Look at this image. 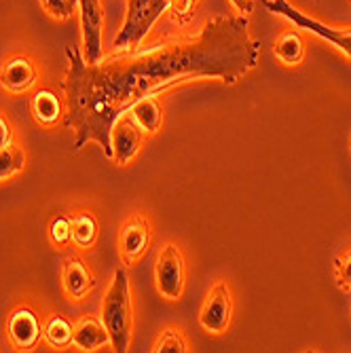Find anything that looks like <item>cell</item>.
<instances>
[{"label": "cell", "mask_w": 351, "mask_h": 353, "mask_svg": "<svg viewBox=\"0 0 351 353\" xmlns=\"http://www.w3.org/2000/svg\"><path fill=\"white\" fill-rule=\"evenodd\" d=\"M41 3L53 19H70L79 7V0H41Z\"/></svg>", "instance_id": "cell-23"}, {"label": "cell", "mask_w": 351, "mask_h": 353, "mask_svg": "<svg viewBox=\"0 0 351 353\" xmlns=\"http://www.w3.org/2000/svg\"><path fill=\"white\" fill-rule=\"evenodd\" d=\"M148 243H150V227L144 216H134L121 227L119 250L125 263H136L138 259H142Z\"/></svg>", "instance_id": "cell-9"}, {"label": "cell", "mask_w": 351, "mask_h": 353, "mask_svg": "<svg viewBox=\"0 0 351 353\" xmlns=\"http://www.w3.org/2000/svg\"><path fill=\"white\" fill-rule=\"evenodd\" d=\"M233 317V299L225 281H218L208 292L203 307L199 311V324L210 334H222L231 326Z\"/></svg>", "instance_id": "cell-6"}, {"label": "cell", "mask_w": 351, "mask_h": 353, "mask_svg": "<svg viewBox=\"0 0 351 353\" xmlns=\"http://www.w3.org/2000/svg\"><path fill=\"white\" fill-rule=\"evenodd\" d=\"M37 83V68L30 57L17 55L5 61L0 70V85L11 93H23Z\"/></svg>", "instance_id": "cell-11"}, {"label": "cell", "mask_w": 351, "mask_h": 353, "mask_svg": "<svg viewBox=\"0 0 351 353\" xmlns=\"http://www.w3.org/2000/svg\"><path fill=\"white\" fill-rule=\"evenodd\" d=\"M30 106H32V117H34V121L45 125V127H53L61 119V114H63L59 98L53 91H49V89L37 91Z\"/></svg>", "instance_id": "cell-16"}, {"label": "cell", "mask_w": 351, "mask_h": 353, "mask_svg": "<svg viewBox=\"0 0 351 353\" xmlns=\"http://www.w3.org/2000/svg\"><path fill=\"white\" fill-rule=\"evenodd\" d=\"M349 148H351V136H349Z\"/></svg>", "instance_id": "cell-27"}, {"label": "cell", "mask_w": 351, "mask_h": 353, "mask_svg": "<svg viewBox=\"0 0 351 353\" xmlns=\"http://www.w3.org/2000/svg\"><path fill=\"white\" fill-rule=\"evenodd\" d=\"M315 3H320V0H315Z\"/></svg>", "instance_id": "cell-28"}, {"label": "cell", "mask_w": 351, "mask_h": 353, "mask_svg": "<svg viewBox=\"0 0 351 353\" xmlns=\"http://www.w3.org/2000/svg\"><path fill=\"white\" fill-rule=\"evenodd\" d=\"M72 343L83 349V351H95L104 345L110 343V334L104 326L102 319H95V317H85L79 322V326L74 328V339Z\"/></svg>", "instance_id": "cell-14"}, {"label": "cell", "mask_w": 351, "mask_h": 353, "mask_svg": "<svg viewBox=\"0 0 351 353\" xmlns=\"http://www.w3.org/2000/svg\"><path fill=\"white\" fill-rule=\"evenodd\" d=\"M81 9V32H83V47L85 61L98 63L102 59V34H104V11L100 0H79Z\"/></svg>", "instance_id": "cell-7"}, {"label": "cell", "mask_w": 351, "mask_h": 353, "mask_svg": "<svg viewBox=\"0 0 351 353\" xmlns=\"http://www.w3.org/2000/svg\"><path fill=\"white\" fill-rule=\"evenodd\" d=\"M43 336L55 349L68 347L72 343V339H74V326H72V322H70L68 317L55 313V315H51L47 322H45Z\"/></svg>", "instance_id": "cell-17"}, {"label": "cell", "mask_w": 351, "mask_h": 353, "mask_svg": "<svg viewBox=\"0 0 351 353\" xmlns=\"http://www.w3.org/2000/svg\"><path fill=\"white\" fill-rule=\"evenodd\" d=\"M49 237L55 245H66L72 241V218L57 214L49 222Z\"/></svg>", "instance_id": "cell-21"}, {"label": "cell", "mask_w": 351, "mask_h": 353, "mask_svg": "<svg viewBox=\"0 0 351 353\" xmlns=\"http://www.w3.org/2000/svg\"><path fill=\"white\" fill-rule=\"evenodd\" d=\"M170 9H172L170 0H130L127 3V17L123 21V28L114 37V47L119 51L138 49L150 34L152 26Z\"/></svg>", "instance_id": "cell-3"}, {"label": "cell", "mask_w": 351, "mask_h": 353, "mask_svg": "<svg viewBox=\"0 0 351 353\" xmlns=\"http://www.w3.org/2000/svg\"><path fill=\"white\" fill-rule=\"evenodd\" d=\"M275 57L283 66H299L305 57V41L299 30H283L273 43Z\"/></svg>", "instance_id": "cell-15"}, {"label": "cell", "mask_w": 351, "mask_h": 353, "mask_svg": "<svg viewBox=\"0 0 351 353\" xmlns=\"http://www.w3.org/2000/svg\"><path fill=\"white\" fill-rule=\"evenodd\" d=\"M152 351H157V353H186L188 345H186L184 336L180 334V330L168 328L161 332V336L157 339Z\"/></svg>", "instance_id": "cell-20"}, {"label": "cell", "mask_w": 351, "mask_h": 353, "mask_svg": "<svg viewBox=\"0 0 351 353\" xmlns=\"http://www.w3.org/2000/svg\"><path fill=\"white\" fill-rule=\"evenodd\" d=\"M170 3H172V15H174V19L180 21V23H184V21L190 19V15H193V11H195L199 0H170Z\"/></svg>", "instance_id": "cell-24"}, {"label": "cell", "mask_w": 351, "mask_h": 353, "mask_svg": "<svg viewBox=\"0 0 351 353\" xmlns=\"http://www.w3.org/2000/svg\"><path fill=\"white\" fill-rule=\"evenodd\" d=\"M263 5L269 13L279 15L283 19H288L294 23V28H303L311 34L320 37L324 41H328L330 45H334L341 53H345L351 59V28H332L326 26L322 21H317L309 15H305L303 11L294 9L288 0H263Z\"/></svg>", "instance_id": "cell-4"}, {"label": "cell", "mask_w": 351, "mask_h": 353, "mask_svg": "<svg viewBox=\"0 0 351 353\" xmlns=\"http://www.w3.org/2000/svg\"><path fill=\"white\" fill-rule=\"evenodd\" d=\"M130 119L140 127L144 134H157L163 125V108L159 104L157 95H148V98H142L140 102H136L130 108Z\"/></svg>", "instance_id": "cell-13"}, {"label": "cell", "mask_w": 351, "mask_h": 353, "mask_svg": "<svg viewBox=\"0 0 351 353\" xmlns=\"http://www.w3.org/2000/svg\"><path fill=\"white\" fill-rule=\"evenodd\" d=\"M68 72L61 81L66 95L63 127L74 132V150L98 142L112 159L114 123L148 95L197 79H220L235 85L259 66L261 43L252 39L245 15L210 19L195 37H178L150 49H127L87 63L81 49L66 47Z\"/></svg>", "instance_id": "cell-1"}, {"label": "cell", "mask_w": 351, "mask_h": 353, "mask_svg": "<svg viewBox=\"0 0 351 353\" xmlns=\"http://www.w3.org/2000/svg\"><path fill=\"white\" fill-rule=\"evenodd\" d=\"M157 290L168 301H178L184 292V259L176 245H166L157 256Z\"/></svg>", "instance_id": "cell-5"}, {"label": "cell", "mask_w": 351, "mask_h": 353, "mask_svg": "<svg viewBox=\"0 0 351 353\" xmlns=\"http://www.w3.org/2000/svg\"><path fill=\"white\" fill-rule=\"evenodd\" d=\"M7 332L17 349H32L43 334V324L39 315L30 307H19L11 313L7 322Z\"/></svg>", "instance_id": "cell-10"}, {"label": "cell", "mask_w": 351, "mask_h": 353, "mask_svg": "<svg viewBox=\"0 0 351 353\" xmlns=\"http://www.w3.org/2000/svg\"><path fill=\"white\" fill-rule=\"evenodd\" d=\"M102 322L110 334V345L114 351L123 353L132 343V285L130 273L123 267L114 271L112 283L102 303Z\"/></svg>", "instance_id": "cell-2"}, {"label": "cell", "mask_w": 351, "mask_h": 353, "mask_svg": "<svg viewBox=\"0 0 351 353\" xmlns=\"http://www.w3.org/2000/svg\"><path fill=\"white\" fill-rule=\"evenodd\" d=\"M11 138H13L11 123H9L3 114H0V148L11 146Z\"/></svg>", "instance_id": "cell-25"}, {"label": "cell", "mask_w": 351, "mask_h": 353, "mask_svg": "<svg viewBox=\"0 0 351 353\" xmlns=\"http://www.w3.org/2000/svg\"><path fill=\"white\" fill-rule=\"evenodd\" d=\"M334 279L339 290L351 292V248H347L334 259Z\"/></svg>", "instance_id": "cell-22"}, {"label": "cell", "mask_w": 351, "mask_h": 353, "mask_svg": "<svg viewBox=\"0 0 351 353\" xmlns=\"http://www.w3.org/2000/svg\"><path fill=\"white\" fill-rule=\"evenodd\" d=\"M26 165V154L15 148V146H7L0 148V180L11 178L13 174L21 172Z\"/></svg>", "instance_id": "cell-19"}, {"label": "cell", "mask_w": 351, "mask_h": 353, "mask_svg": "<svg viewBox=\"0 0 351 353\" xmlns=\"http://www.w3.org/2000/svg\"><path fill=\"white\" fill-rule=\"evenodd\" d=\"M61 279H63V290H66V294L72 301L85 299L95 283L91 271L87 269V265L79 259V256H70V259H66V263H63Z\"/></svg>", "instance_id": "cell-12"}, {"label": "cell", "mask_w": 351, "mask_h": 353, "mask_svg": "<svg viewBox=\"0 0 351 353\" xmlns=\"http://www.w3.org/2000/svg\"><path fill=\"white\" fill-rule=\"evenodd\" d=\"M231 5L245 17L254 11V0H231Z\"/></svg>", "instance_id": "cell-26"}, {"label": "cell", "mask_w": 351, "mask_h": 353, "mask_svg": "<svg viewBox=\"0 0 351 353\" xmlns=\"http://www.w3.org/2000/svg\"><path fill=\"white\" fill-rule=\"evenodd\" d=\"M98 239V220L89 212L72 216V241L79 248H91Z\"/></svg>", "instance_id": "cell-18"}, {"label": "cell", "mask_w": 351, "mask_h": 353, "mask_svg": "<svg viewBox=\"0 0 351 353\" xmlns=\"http://www.w3.org/2000/svg\"><path fill=\"white\" fill-rule=\"evenodd\" d=\"M142 140H144V132L130 119V114H123L110 132L112 159L119 165H127L140 152Z\"/></svg>", "instance_id": "cell-8"}]
</instances>
